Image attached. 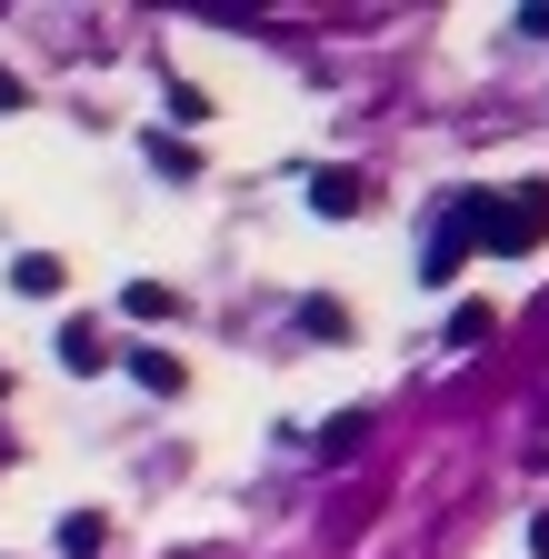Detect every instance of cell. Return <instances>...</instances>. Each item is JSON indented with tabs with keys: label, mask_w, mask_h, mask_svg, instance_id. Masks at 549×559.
Masks as SVG:
<instances>
[{
	"label": "cell",
	"mask_w": 549,
	"mask_h": 559,
	"mask_svg": "<svg viewBox=\"0 0 549 559\" xmlns=\"http://www.w3.org/2000/svg\"><path fill=\"white\" fill-rule=\"evenodd\" d=\"M479 240H490V250H529V240H549V190H520V200H490V190H479Z\"/></svg>",
	"instance_id": "obj_1"
},
{
	"label": "cell",
	"mask_w": 549,
	"mask_h": 559,
	"mask_svg": "<svg viewBox=\"0 0 549 559\" xmlns=\"http://www.w3.org/2000/svg\"><path fill=\"white\" fill-rule=\"evenodd\" d=\"M469 240H479V190H469V200H450V221H440V230H430V250H420V280H430V290H440V280H460Z\"/></svg>",
	"instance_id": "obj_2"
},
{
	"label": "cell",
	"mask_w": 549,
	"mask_h": 559,
	"mask_svg": "<svg viewBox=\"0 0 549 559\" xmlns=\"http://www.w3.org/2000/svg\"><path fill=\"white\" fill-rule=\"evenodd\" d=\"M310 210H330V221H350V210H370V170H350V160H330V170L310 180Z\"/></svg>",
	"instance_id": "obj_3"
},
{
	"label": "cell",
	"mask_w": 549,
	"mask_h": 559,
	"mask_svg": "<svg viewBox=\"0 0 549 559\" xmlns=\"http://www.w3.org/2000/svg\"><path fill=\"white\" fill-rule=\"evenodd\" d=\"M60 370H81V380H91V370H110V340H100L91 320H71V330H60Z\"/></svg>",
	"instance_id": "obj_4"
},
{
	"label": "cell",
	"mask_w": 549,
	"mask_h": 559,
	"mask_svg": "<svg viewBox=\"0 0 549 559\" xmlns=\"http://www.w3.org/2000/svg\"><path fill=\"white\" fill-rule=\"evenodd\" d=\"M60 280H71V270H60L50 250H31V260H11V290H21V300H60Z\"/></svg>",
	"instance_id": "obj_5"
},
{
	"label": "cell",
	"mask_w": 549,
	"mask_h": 559,
	"mask_svg": "<svg viewBox=\"0 0 549 559\" xmlns=\"http://www.w3.org/2000/svg\"><path fill=\"white\" fill-rule=\"evenodd\" d=\"M120 310H130V320H180V290H170V280H130Z\"/></svg>",
	"instance_id": "obj_6"
},
{
	"label": "cell",
	"mask_w": 549,
	"mask_h": 559,
	"mask_svg": "<svg viewBox=\"0 0 549 559\" xmlns=\"http://www.w3.org/2000/svg\"><path fill=\"white\" fill-rule=\"evenodd\" d=\"M120 360H130V380H141V390H180V360H170V349H120Z\"/></svg>",
	"instance_id": "obj_7"
},
{
	"label": "cell",
	"mask_w": 549,
	"mask_h": 559,
	"mask_svg": "<svg viewBox=\"0 0 549 559\" xmlns=\"http://www.w3.org/2000/svg\"><path fill=\"white\" fill-rule=\"evenodd\" d=\"M151 170H160V180H200V151H190V140H160V130H151Z\"/></svg>",
	"instance_id": "obj_8"
},
{
	"label": "cell",
	"mask_w": 549,
	"mask_h": 559,
	"mask_svg": "<svg viewBox=\"0 0 549 559\" xmlns=\"http://www.w3.org/2000/svg\"><path fill=\"white\" fill-rule=\"evenodd\" d=\"M490 330H500V310H490V300H469V310L450 320V340H460V349H479V340H490Z\"/></svg>",
	"instance_id": "obj_9"
},
{
	"label": "cell",
	"mask_w": 549,
	"mask_h": 559,
	"mask_svg": "<svg viewBox=\"0 0 549 559\" xmlns=\"http://www.w3.org/2000/svg\"><path fill=\"white\" fill-rule=\"evenodd\" d=\"M60 549L91 559V549H100V520H91V510H71V520H60Z\"/></svg>",
	"instance_id": "obj_10"
},
{
	"label": "cell",
	"mask_w": 549,
	"mask_h": 559,
	"mask_svg": "<svg viewBox=\"0 0 549 559\" xmlns=\"http://www.w3.org/2000/svg\"><path fill=\"white\" fill-rule=\"evenodd\" d=\"M300 330H310V340H339V330H350V310H339V300H310Z\"/></svg>",
	"instance_id": "obj_11"
},
{
	"label": "cell",
	"mask_w": 549,
	"mask_h": 559,
	"mask_svg": "<svg viewBox=\"0 0 549 559\" xmlns=\"http://www.w3.org/2000/svg\"><path fill=\"white\" fill-rule=\"evenodd\" d=\"M360 430H370V409H339V419H330V440H320V450H330V460H339V450H360Z\"/></svg>",
	"instance_id": "obj_12"
},
{
	"label": "cell",
	"mask_w": 549,
	"mask_h": 559,
	"mask_svg": "<svg viewBox=\"0 0 549 559\" xmlns=\"http://www.w3.org/2000/svg\"><path fill=\"white\" fill-rule=\"evenodd\" d=\"M520 31H529V40H549V0H529V11H520Z\"/></svg>",
	"instance_id": "obj_13"
},
{
	"label": "cell",
	"mask_w": 549,
	"mask_h": 559,
	"mask_svg": "<svg viewBox=\"0 0 549 559\" xmlns=\"http://www.w3.org/2000/svg\"><path fill=\"white\" fill-rule=\"evenodd\" d=\"M0 110H21V70H0Z\"/></svg>",
	"instance_id": "obj_14"
},
{
	"label": "cell",
	"mask_w": 549,
	"mask_h": 559,
	"mask_svg": "<svg viewBox=\"0 0 549 559\" xmlns=\"http://www.w3.org/2000/svg\"><path fill=\"white\" fill-rule=\"evenodd\" d=\"M529 549H539V559H549V510H539V520H529Z\"/></svg>",
	"instance_id": "obj_15"
}]
</instances>
